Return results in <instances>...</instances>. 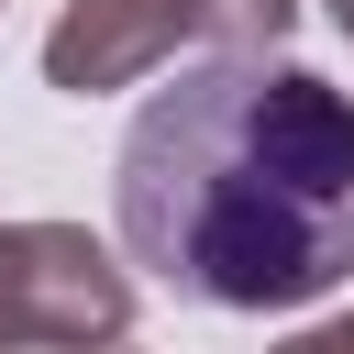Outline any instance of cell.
<instances>
[{
    "label": "cell",
    "instance_id": "6da1fadb",
    "mask_svg": "<svg viewBox=\"0 0 354 354\" xmlns=\"http://www.w3.org/2000/svg\"><path fill=\"white\" fill-rule=\"evenodd\" d=\"M122 254L199 310H310L354 277V100L288 55H210L111 155Z\"/></svg>",
    "mask_w": 354,
    "mask_h": 354
},
{
    "label": "cell",
    "instance_id": "7a4b0ae2",
    "mask_svg": "<svg viewBox=\"0 0 354 354\" xmlns=\"http://www.w3.org/2000/svg\"><path fill=\"white\" fill-rule=\"evenodd\" d=\"M133 332V254L88 221H0V354H88Z\"/></svg>",
    "mask_w": 354,
    "mask_h": 354
},
{
    "label": "cell",
    "instance_id": "3957f363",
    "mask_svg": "<svg viewBox=\"0 0 354 354\" xmlns=\"http://www.w3.org/2000/svg\"><path fill=\"white\" fill-rule=\"evenodd\" d=\"M177 44H188L177 0H66L55 33H44V77H55L66 100H111V88L155 77Z\"/></svg>",
    "mask_w": 354,
    "mask_h": 354
},
{
    "label": "cell",
    "instance_id": "277c9868",
    "mask_svg": "<svg viewBox=\"0 0 354 354\" xmlns=\"http://www.w3.org/2000/svg\"><path fill=\"white\" fill-rule=\"evenodd\" d=\"M177 22H188V44H210V55H277L288 22H299V0H177Z\"/></svg>",
    "mask_w": 354,
    "mask_h": 354
},
{
    "label": "cell",
    "instance_id": "5b68a950",
    "mask_svg": "<svg viewBox=\"0 0 354 354\" xmlns=\"http://www.w3.org/2000/svg\"><path fill=\"white\" fill-rule=\"evenodd\" d=\"M277 354H354V310H343V321H310V332H288Z\"/></svg>",
    "mask_w": 354,
    "mask_h": 354
},
{
    "label": "cell",
    "instance_id": "8992f818",
    "mask_svg": "<svg viewBox=\"0 0 354 354\" xmlns=\"http://www.w3.org/2000/svg\"><path fill=\"white\" fill-rule=\"evenodd\" d=\"M321 11H332V22H343V44H354V0H321Z\"/></svg>",
    "mask_w": 354,
    "mask_h": 354
},
{
    "label": "cell",
    "instance_id": "52a82bcc",
    "mask_svg": "<svg viewBox=\"0 0 354 354\" xmlns=\"http://www.w3.org/2000/svg\"><path fill=\"white\" fill-rule=\"evenodd\" d=\"M88 354H111V343H88Z\"/></svg>",
    "mask_w": 354,
    "mask_h": 354
}]
</instances>
